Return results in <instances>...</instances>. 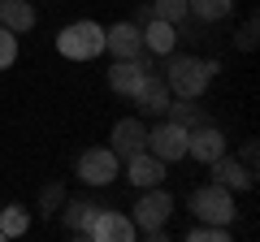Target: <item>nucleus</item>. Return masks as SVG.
I'll return each mask as SVG.
<instances>
[{
    "mask_svg": "<svg viewBox=\"0 0 260 242\" xmlns=\"http://www.w3.org/2000/svg\"><path fill=\"white\" fill-rule=\"evenodd\" d=\"M217 69H221L217 61H200V56H174V52H169V61H165V87H169V95L200 100V95L208 91V83H213Z\"/></svg>",
    "mask_w": 260,
    "mask_h": 242,
    "instance_id": "f257e3e1",
    "label": "nucleus"
},
{
    "mask_svg": "<svg viewBox=\"0 0 260 242\" xmlns=\"http://www.w3.org/2000/svg\"><path fill=\"white\" fill-rule=\"evenodd\" d=\"M169 212H174V199H169V190L148 186V190L139 195V204H135V212H130V221H135V229H139L143 238H165Z\"/></svg>",
    "mask_w": 260,
    "mask_h": 242,
    "instance_id": "f03ea898",
    "label": "nucleus"
},
{
    "mask_svg": "<svg viewBox=\"0 0 260 242\" xmlns=\"http://www.w3.org/2000/svg\"><path fill=\"white\" fill-rule=\"evenodd\" d=\"M56 52L70 56V61H91L104 52V26L95 22H70V26L56 35Z\"/></svg>",
    "mask_w": 260,
    "mask_h": 242,
    "instance_id": "7ed1b4c3",
    "label": "nucleus"
},
{
    "mask_svg": "<svg viewBox=\"0 0 260 242\" xmlns=\"http://www.w3.org/2000/svg\"><path fill=\"white\" fill-rule=\"evenodd\" d=\"M191 212L195 221H208V225H234V195L221 182H208L191 195Z\"/></svg>",
    "mask_w": 260,
    "mask_h": 242,
    "instance_id": "20e7f679",
    "label": "nucleus"
},
{
    "mask_svg": "<svg viewBox=\"0 0 260 242\" xmlns=\"http://www.w3.org/2000/svg\"><path fill=\"white\" fill-rule=\"evenodd\" d=\"M148 151L156 160H165V165H174V160L186 156V126H178V121H160V126H152L148 130Z\"/></svg>",
    "mask_w": 260,
    "mask_h": 242,
    "instance_id": "39448f33",
    "label": "nucleus"
},
{
    "mask_svg": "<svg viewBox=\"0 0 260 242\" xmlns=\"http://www.w3.org/2000/svg\"><path fill=\"white\" fill-rule=\"evenodd\" d=\"M87 238H95V242H130L135 238V221L130 216H121V212H109V208H95V216L87 221Z\"/></svg>",
    "mask_w": 260,
    "mask_h": 242,
    "instance_id": "423d86ee",
    "label": "nucleus"
},
{
    "mask_svg": "<svg viewBox=\"0 0 260 242\" xmlns=\"http://www.w3.org/2000/svg\"><path fill=\"white\" fill-rule=\"evenodd\" d=\"M121 160L113 156V147H91L78 156V177H83L87 186H109L113 177H117Z\"/></svg>",
    "mask_w": 260,
    "mask_h": 242,
    "instance_id": "0eeeda50",
    "label": "nucleus"
},
{
    "mask_svg": "<svg viewBox=\"0 0 260 242\" xmlns=\"http://www.w3.org/2000/svg\"><path fill=\"white\" fill-rule=\"evenodd\" d=\"M130 100L139 104V117H165V108H169V87H165V78L152 69V74H143L139 78V87H135V95Z\"/></svg>",
    "mask_w": 260,
    "mask_h": 242,
    "instance_id": "6e6552de",
    "label": "nucleus"
},
{
    "mask_svg": "<svg viewBox=\"0 0 260 242\" xmlns=\"http://www.w3.org/2000/svg\"><path fill=\"white\" fill-rule=\"evenodd\" d=\"M109 147L117 160H130V156H139V151H148V126H143L139 117H126L113 126L109 134Z\"/></svg>",
    "mask_w": 260,
    "mask_h": 242,
    "instance_id": "1a4fd4ad",
    "label": "nucleus"
},
{
    "mask_svg": "<svg viewBox=\"0 0 260 242\" xmlns=\"http://www.w3.org/2000/svg\"><path fill=\"white\" fill-rule=\"evenodd\" d=\"M221 151H225V134L217 130L213 121H204V126L186 130V156H195L200 165H213Z\"/></svg>",
    "mask_w": 260,
    "mask_h": 242,
    "instance_id": "9d476101",
    "label": "nucleus"
},
{
    "mask_svg": "<svg viewBox=\"0 0 260 242\" xmlns=\"http://www.w3.org/2000/svg\"><path fill=\"white\" fill-rule=\"evenodd\" d=\"M104 52H113L117 61L139 56L143 52V30L135 26V22H117V26H109V30H104Z\"/></svg>",
    "mask_w": 260,
    "mask_h": 242,
    "instance_id": "9b49d317",
    "label": "nucleus"
},
{
    "mask_svg": "<svg viewBox=\"0 0 260 242\" xmlns=\"http://www.w3.org/2000/svg\"><path fill=\"white\" fill-rule=\"evenodd\" d=\"M208 169H213V182H221L225 190H251V186H256V173H251L243 160L225 156V151H221V156H217Z\"/></svg>",
    "mask_w": 260,
    "mask_h": 242,
    "instance_id": "f8f14e48",
    "label": "nucleus"
},
{
    "mask_svg": "<svg viewBox=\"0 0 260 242\" xmlns=\"http://www.w3.org/2000/svg\"><path fill=\"white\" fill-rule=\"evenodd\" d=\"M126 177H130V186H139V190L160 186L165 182V160H156L152 151H139V156L126 160Z\"/></svg>",
    "mask_w": 260,
    "mask_h": 242,
    "instance_id": "ddd939ff",
    "label": "nucleus"
},
{
    "mask_svg": "<svg viewBox=\"0 0 260 242\" xmlns=\"http://www.w3.org/2000/svg\"><path fill=\"white\" fill-rule=\"evenodd\" d=\"M143 30V48H148L152 56H169L178 48V30H174V22H165V18H152L148 26H139Z\"/></svg>",
    "mask_w": 260,
    "mask_h": 242,
    "instance_id": "4468645a",
    "label": "nucleus"
},
{
    "mask_svg": "<svg viewBox=\"0 0 260 242\" xmlns=\"http://www.w3.org/2000/svg\"><path fill=\"white\" fill-rule=\"evenodd\" d=\"M139 78H143V65L135 61V56H126V61H113V69H109V87H113L117 95H135Z\"/></svg>",
    "mask_w": 260,
    "mask_h": 242,
    "instance_id": "2eb2a0df",
    "label": "nucleus"
},
{
    "mask_svg": "<svg viewBox=\"0 0 260 242\" xmlns=\"http://www.w3.org/2000/svg\"><path fill=\"white\" fill-rule=\"evenodd\" d=\"M0 26H9L13 35L30 30L35 26V5H26V0H0Z\"/></svg>",
    "mask_w": 260,
    "mask_h": 242,
    "instance_id": "dca6fc26",
    "label": "nucleus"
},
{
    "mask_svg": "<svg viewBox=\"0 0 260 242\" xmlns=\"http://www.w3.org/2000/svg\"><path fill=\"white\" fill-rule=\"evenodd\" d=\"M165 117L169 121H178V126H186V130H195V126H204V112L195 108V100H182V95H178V100H169V108H165Z\"/></svg>",
    "mask_w": 260,
    "mask_h": 242,
    "instance_id": "f3484780",
    "label": "nucleus"
},
{
    "mask_svg": "<svg viewBox=\"0 0 260 242\" xmlns=\"http://www.w3.org/2000/svg\"><path fill=\"white\" fill-rule=\"evenodd\" d=\"M91 216H95V204H91V199H70V204H65V212H61V221H65V229L83 233Z\"/></svg>",
    "mask_w": 260,
    "mask_h": 242,
    "instance_id": "a211bd4d",
    "label": "nucleus"
},
{
    "mask_svg": "<svg viewBox=\"0 0 260 242\" xmlns=\"http://www.w3.org/2000/svg\"><path fill=\"white\" fill-rule=\"evenodd\" d=\"M26 229H30V212L22 204H9L0 212V233H5V238H22Z\"/></svg>",
    "mask_w": 260,
    "mask_h": 242,
    "instance_id": "6ab92c4d",
    "label": "nucleus"
},
{
    "mask_svg": "<svg viewBox=\"0 0 260 242\" xmlns=\"http://www.w3.org/2000/svg\"><path fill=\"white\" fill-rule=\"evenodd\" d=\"M186 5H191V18L200 22H221L234 9V0H186Z\"/></svg>",
    "mask_w": 260,
    "mask_h": 242,
    "instance_id": "aec40b11",
    "label": "nucleus"
},
{
    "mask_svg": "<svg viewBox=\"0 0 260 242\" xmlns=\"http://www.w3.org/2000/svg\"><path fill=\"white\" fill-rule=\"evenodd\" d=\"M148 5H152V18H165V22L191 18V5L186 0H148Z\"/></svg>",
    "mask_w": 260,
    "mask_h": 242,
    "instance_id": "412c9836",
    "label": "nucleus"
},
{
    "mask_svg": "<svg viewBox=\"0 0 260 242\" xmlns=\"http://www.w3.org/2000/svg\"><path fill=\"white\" fill-rule=\"evenodd\" d=\"M191 242H230V225H208V221H195V229L186 233Z\"/></svg>",
    "mask_w": 260,
    "mask_h": 242,
    "instance_id": "4be33fe9",
    "label": "nucleus"
},
{
    "mask_svg": "<svg viewBox=\"0 0 260 242\" xmlns=\"http://www.w3.org/2000/svg\"><path fill=\"white\" fill-rule=\"evenodd\" d=\"M61 204H65V186H61V182H48V186L39 190V212L56 216V212H61Z\"/></svg>",
    "mask_w": 260,
    "mask_h": 242,
    "instance_id": "5701e85b",
    "label": "nucleus"
},
{
    "mask_svg": "<svg viewBox=\"0 0 260 242\" xmlns=\"http://www.w3.org/2000/svg\"><path fill=\"white\" fill-rule=\"evenodd\" d=\"M13 61H18V39L9 26H0V69H9Z\"/></svg>",
    "mask_w": 260,
    "mask_h": 242,
    "instance_id": "b1692460",
    "label": "nucleus"
},
{
    "mask_svg": "<svg viewBox=\"0 0 260 242\" xmlns=\"http://www.w3.org/2000/svg\"><path fill=\"white\" fill-rule=\"evenodd\" d=\"M234 44H239V52H256V18H247V22L239 26Z\"/></svg>",
    "mask_w": 260,
    "mask_h": 242,
    "instance_id": "393cba45",
    "label": "nucleus"
},
{
    "mask_svg": "<svg viewBox=\"0 0 260 242\" xmlns=\"http://www.w3.org/2000/svg\"><path fill=\"white\" fill-rule=\"evenodd\" d=\"M239 160L251 169V173H256V143H243V156H239Z\"/></svg>",
    "mask_w": 260,
    "mask_h": 242,
    "instance_id": "a878e982",
    "label": "nucleus"
},
{
    "mask_svg": "<svg viewBox=\"0 0 260 242\" xmlns=\"http://www.w3.org/2000/svg\"><path fill=\"white\" fill-rule=\"evenodd\" d=\"M152 22V5H139V9H135V26H148Z\"/></svg>",
    "mask_w": 260,
    "mask_h": 242,
    "instance_id": "bb28decb",
    "label": "nucleus"
},
{
    "mask_svg": "<svg viewBox=\"0 0 260 242\" xmlns=\"http://www.w3.org/2000/svg\"><path fill=\"white\" fill-rule=\"evenodd\" d=\"M0 238H5V233H0Z\"/></svg>",
    "mask_w": 260,
    "mask_h": 242,
    "instance_id": "cd10ccee",
    "label": "nucleus"
}]
</instances>
